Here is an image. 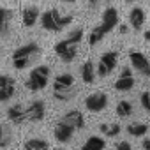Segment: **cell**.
I'll use <instances>...</instances> for the list:
<instances>
[{
	"mask_svg": "<svg viewBox=\"0 0 150 150\" xmlns=\"http://www.w3.org/2000/svg\"><path fill=\"white\" fill-rule=\"evenodd\" d=\"M145 21H146V14H145V11L141 7H134L129 13V23H131V27L134 30H141Z\"/></svg>",
	"mask_w": 150,
	"mask_h": 150,
	"instance_id": "ac0fdd59",
	"label": "cell"
},
{
	"mask_svg": "<svg viewBox=\"0 0 150 150\" xmlns=\"http://www.w3.org/2000/svg\"><path fill=\"white\" fill-rule=\"evenodd\" d=\"M96 76H97V72H96V65L92 60H87L83 65H81V80L87 83V85H92L96 81Z\"/></svg>",
	"mask_w": 150,
	"mask_h": 150,
	"instance_id": "d6986e66",
	"label": "cell"
},
{
	"mask_svg": "<svg viewBox=\"0 0 150 150\" xmlns=\"http://www.w3.org/2000/svg\"><path fill=\"white\" fill-rule=\"evenodd\" d=\"M139 103H141V108L150 111V92H143L139 96Z\"/></svg>",
	"mask_w": 150,
	"mask_h": 150,
	"instance_id": "484cf974",
	"label": "cell"
},
{
	"mask_svg": "<svg viewBox=\"0 0 150 150\" xmlns=\"http://www.w3.org/2000/svg\"><path fill=\"white\" fill-rule=\"evenodd\" d=\"M106 129H108V124H101V125H99V131H101L103 134L106 132Z\"/></svg>",
	"mask_w": 150,
	"mask_h": 150,
	"instance_id": "4dcf8cb0",
	"label": "cell"
},
{
	"mask_svg": "<svg viewBox=\"0 0 150 150\" xmlns=\"http://www.w3.org/2000/svg\"><path fill=\"white\" fill-rule=\"evenodd\" d=\"M146 131H148V125L143 124V122H134V124L127 125V132H129L131 136H134V138H141V136H145Z\"/></svg>",
	"mask_w": 150,
	"mask_h": 150,
	"instance_id": "603a6c76",
	"label": "cell"
},
{
	"mask_svg": "<svg viewBox=\"0 0 150 150\" xmlns=\"http://www.w3.org/2000/svg\"><path fill=\"white\" fill-rule=\"evenodd\" d=\"M27 122H41L46 115V104L44 101H34L27 108Z\"/></svg>",
	"mask_w": 150,
	"mask_h": 150,
	"instance_id": "8fae6325",
	"label": "cell"
},
{
	"mask_svg": "<svg viewBox=\"0 0 150 150\" xmlns=\"http://www.w3.org/2000/svg\"><path fill=\"white\" fill-rule=\"evenodd\" d=\"M53 134H55V139H57L58 143L65 145V143H69V141L72 139L74 129H72L69 124H65L64 120H60V122L55 125V131H53Z\"/></svg>",
	"mask_w": 150,
	"mask_h": 150,
	"instance_id": "4fadbf2b",
	"label": "cell"
},
{
	"mask_svg": "<svg viewBox=\"0 0 150 150\" xmlns=\"http://www.w3.org/2000/svg\"><path fill=\"white\" fill-rule=\"evenodd\" d=\"M14 94H16V80L7 76V74H0V103L13 99Z\"/></svg>",
	"mask_w": 150,
	"mask_h": 150,
	"instance_id": "ba28073f",
	"label": "cell"
},
{
	"mask_svg": "<svg viewBox=\"0 0 150 150\" xmlns=\"http://www.w3.org/2000/svg\"><path fill=\"white\" fill-rule=\"evenodd\" d=\"M87 2H88V4H90L92 7H96V6L99 4V0H87Z\"/></svg>",
	"mask_w": 150,
	"mask_h": 150,
	"instance_id": "1f68e13d",
	"label": "cell"
},
{
	"mask_svg": "<svg viewBox=\"0 0 150 150\" xmlns=\"http://www.w3.org/2000/svg\"><path fill=\"white\" fill-rule=\"evenodd\" d=\"M62 120H64L65 124H69L74 131H80V129L85 127V117H83V113L78 111V110H71V111H67V113L62 117Z\"/></svg>",
	"mask_w": 150,
	"mask_h": 150,
	"instance_id": "5bb4252c",
	"label": "cell"
},
{
	"mask_svg": "<svg viewBox=\"0 0 150 150\" xmlns=\"http://www.w3.org/2000/svg\"><path fill=\"white\" fill-rule=\"evenodd\" d=\"M143 37H145V39H146V41H148V42H150V30H146V32H145V34H143Z\"/></svg>",
	"mask_w": 150,
	"mask_h": 150,
	"instance_id": "d6a6232c",
	"label": "cell"
},
{
	"mask_svg": "<svg viewBox=\"0 0 150 150\" xmlns=\"http://www.w3.org/2000/svg\"><path fill=\"white\" fill-rule=\"evenodd\" d=\"M60 2H65V4H74L76 0H60Z\"/></svg>",
	"mask_w": 150,
	"mask_h": 150,
	"instance_id": "836d02e7",
	"label": "cell"
},
{
	"mask_svg": "<svg viewBox=\"0 0 150 150\" xmlns=\"http://www.w3.org/2000/svg\"><path fill=\"white\" fill-rule=\"evenodd\" d=\"M129 60H131V65L143 76H150V62L148 58L141 53V51H131L129 53Z\"/></svg>",
	"mask_w": 150,
	"mask_h": 150,
	"instance_id": "9c48e42d",
	"label": "cell"
},
{
	"mask_svg": "<svg viewBox=\"0 0 150 150\" xmlns=\"http://www.w3.org/2000/svg\"><path fill=\"white\" fill-rule=\"evenodd\" d=\"M104 146H106V141H104L101 136H90V138L83 143V148H85V150H94V148L101 150V148H104Z\"/></svg>",
	"mask_w": 150,
	"mask_h": 150,
	"instance_id": "cb8c5ba5",
	"label": "cell"
},
{
	"mask_svg": "<svg viewBox=\"0 0 150 150\" xmlns=\"http://www.w3.org/2000/svg\"><path fill=\"white\" fill-rule=\"evenodd\" d=\"M108 32L103 28V25H97V27H94L92 30H90V35H88V42H90V46H96V44H99L103 39H104V35H106Z\"/></svg>",
	"mask_w": 150,
	"mask_h": 150,
	"instance_id": "7402d4cb",
	"label": "cell"
},
{
	"mask_svg": "<svg viewBox=\"0 0 150 150\" xmlns=\"http://www.w3.org/2000/svg\"><path fill=\"white\" fill-rule=\"evenodd\" d=\"M118 132H120V125H118V124H111V125H108V129H106L104 136L113 138V136H118Z\"/></svg>",
	"mask_w": 150,
	"mask_h": 150,
	"instance_id": "4316f807",
	"label": "cell"
},
{
	"mask_svg": "<svg viewBox=\"0 0 150 150\" xmlns=\"http://www.w3.org/2000/svg\"><path fill=\"white\" fill-rule=\"evenodd\" d=\"M74 96H76V90H74V78L72 74H58L55 78V83H53V97L57 101H62V103H67L71 101Z\"/></svg>",
	"mask_w": 150,
	"mask_h": 150,
	"instance_id": "3957f363",
	"label": "cell"
},
{
	"mask_svg": "<svg viewBox=\"0 0 150 150\" xmlns=\"http://www.w3.org/2000/svg\"><path fill=\"white\" fill-rule=\"evenodd\" d=\"M13 11L9 7H0V37H7L11 34Z\"/></svg>",
	"mask_w": 150,
	"mask_h": 150,
	"instance_id": "9a60e30c",
	"label": "cell"
},
{
	"mask_svg": "<svg viewBox=\"0 0 150 150\" xmlns=\"http://www.w3.org/2000/svg\"><path fill=\"white\" fill-rule=\"evenodd\" d=\"M23 148H27V150H44V148H50V143L42 138H30L23 143Z\"/></svg>",
	"mask_w": 150,
	"mask_h": 150,
	"instance_id": "44dd1931",
	"label": "cell"
},
{
	"mask_svg": "<svg viewBox=\"0 0 150 150\" xmlns=\"http://www.w3.org/2000/svg\"><path fill=\"white\" fill-rule=\"evenodd\" d=\"M141 146H143L145 150H150V138H146V139L143 141V145H141Z\"/></svg>",
	"mask_w": 150,
	"mask_h": 150,
	"instance_id": "f546056e",
	"label": "cell"
},
{
	"mask_svg": "<svg viewBox=\"0 0 150 150\" xmlns=\"http://www.w3.org/2000/svg\"><path fill=\"white\" fill-rule=\"evenodd\" d=\"M117 64H118V53H117V51H106V53L101 57L99 64H97V69H96L97 76H101V78L110 76V74L115 71Z\"/></svg>",
	"mask_w": 150,
	"mask_h": 150,
	"instance_id": "8992f818",
	"label": "cell"
},
{
	"mask_svg": "<svg viewBox=\"0 0 150 150\" xmlns=\"http://www.w3.org/2000/svg\"><path fill=\"white\" fill-rule=\"evenodd\" d=\"M118 23H120V18H118V11L115 9V7H108V9H104V13H103V18H101V25H103V28L110 34L111 30H115V27H118Z\"/></svg>",
	"mask_w": 150,
	"mask_h": 150,
	"instance_id": "7c38bea8",
	"label": "cell"
},
{
	"mask_svg": "<svg viewBox=\"0 0 150 150\" xmlns=\"http://www.w3.org/2000/svg\"><path fill=\"white\" fill-rule=\"evenodd\" d=\"M50 74L51 69L48 65H37L30 71V76L27 78V88L32 92H39L42 88H46V85L50 83Z\"/></svg>",
	"mask_w": 150,
	"mask_h": 150,
	"instance_id": "5b68a950",
	"label": "cell"
},
{
	"mask_svg": "<svg viewBox=\"0 0 150 150\" xmlns=\"http://www.w3.org/2000/svg\"><path fill=\"white\" fill-rule=\"evenodd\" d=\"M81 39H83V28L72 30V32L67 35V39L58 41V42L55 44V48H53V50H55V55H57L62 62H65V64L72 62L74 58H76V55H78V46H80Z\"/></svg>",
	"mask_w": 150,
	"mask_h": 150,
	"instance_id": "6da1fadb",
	"label": "cell"
},
{
	"mask_svg": "<svg viewBox=\"0 0 150 150\" xmlns=\"http://www.w3.org/2000/svg\"><path fill=\"white\" fill-rule=\"evenodd\" d=\"M7 118L14 124H25L27 122V110L23 104H13L7 110Z\"/></svg>",
	"mask_w": 150,
	"mask_h": 150,
	"instance_id": "e0dca14e",
	"label": "cell"
},
{
	"mask_svg": "<svg viewBox=\"0 0 150 150\" xmlns=\"http://www.w3.org/2000/svg\"><path fill=\"white\" fill-rule=\"evenodd\" d=\"M132 87H134L132 71H131V67H129V65H125V67L120 71L118 80L115 81V90H118V92H129Z\"/></svg>",
	"mask_w": 150,
	"mask_h": 150,
	"instance_id": "30bf717a",
	"label": "cell"
},
{
	"mask_svg": "<svg viewBox=\"0 0 150 150\" xmlns=\"http://www.w3.org/2000/svg\"><path fill=\"white\" fill-rule=\"evenodd\" d=\"M108 2H113V0H108Z\"/></svg>",
	"mask_w": 150,
	"mask_h": 150,
	"instance_id": "d590c367",
	"label": "cell"
},
{
	"mask_svg": "<svg viewBox=\"0 0 150 150\" xmlns=\"http://www.w3.org/2000/svg\"><path fill=\"white\" fill-rule=\"evenodd\" d=\"M32 2H35V0H32Z\"/></svg>",
	"mask_w": 150,
	"mask_h": 150,
	"instance_id": "8d00e7d4",
	"label": "cell"
},
{
	"mask_svg": "<svg viewBox=\"0 0 150 150\" xmlns=\"http://www.w3.org/2000/svg\"><path fill=\"white\" fill-rule=\"evenodd\" d=\"M39 53H41V48H39L37 42H28V44H23V46L16 48L14 53H13V65H14V69H18V71L27 69L39 57Z\"/></svg>",
	"mask_w": 150,
	"mask_h": 150,
	"instance_id": "7a4b0ae2",
	"label": "cell"
},
{
	"mask_svg": "<svg viewBox=\"0 0 150 150\" xmlns=\"http://www.w3.org/2000/svg\"><path fill=\"white\" fill-rule=\"evenodd\" d=\"M39 18H41V13H39V9L34 7V6L25 7L23 13H21V23H23L25 28H32V27H35V23L39 21Z\"/></svg>",
	"mask_w": 150,
	"mask_h": 150,
	"instance_id": "2e32d148",
	"label": "cell"
},
{
	"mask_svg": "<svg viewBox=\"0 0 150 150\" xmlns=\"http://www.w3.org/2000/svg\"><path fill=\"white\" fill-rule=\"evenodd\" d=\"M13 139H14L13 129H11L7 124H0V148L11 146V145H13Z\"/></svg>",
	"mask_w": 150,
	"mask_h": 150,
	"instance_id": "ffe728a7",
	"label": "cell"
},
{
	"mask_svg": "<svg viewBox=\"0 0 150 150\" xmlns=\"http://www.w3.org/2000/svg\"><path fill=\"white\" fill-rule=\"evenodd\" d=\"M125 2L127 4H132V2H138V0H125Z\"/></svg>",
	"mask_w": 150,
	"mask_h": 150,
	"instance_id": "e575fe53",
	"label": "cell"
},
{
	"mask_svg": "<svg viewBox=\"0 0 150 150\" xmlns=\"http://www.w3.org/2000/svg\"><path fill=\"white\" fill-rule=\"evenodd\" d=\"M72 23L71 14H60L58 9H50L41 16V27L48 32H60Z\"/></svg>",
	"mask_w": 150,
	"mask_h": 150,
	"instance_id": "277c9868",
	"label": "cell"
},
{
	"mask_svg": "<svg viewBox=\"0 0 150 150\" xmlns=\"http://www.w3.org/2000/svg\"><path fill=\"white\" fill-rule=\"evenodd\" d=\"M85 108L90 113H101L108 108V96L104 92H94L85 99Z\"/></svg>",
	"mask_w": 150,
	"mask_h": 150,
	"instance_id": "52a82bcc",
	"label": "cell"
},
{
	"mask_svg": "<svg viewBox=\"0 0 150 150\" xmlns=\"http://www.w3.org/2000/svg\"><path fill=\"white\" fill-rule=\"evenodd\" d=\"M117 115L122 118H127L132 115V103L131 101H120L117 104Z\"/></svg>",
	"mask_w": 150,
	"mask_h": 150,
	"instance_id": "d4e9b609",
	"label": "cell"
},
{
	"mask_svg": "<svg viewBox=\"0 0 150 150\" xmlns=\"http://www.w3.org/2000/svg\"><path fill=\"white\" fill-rule=\"evenodd\" d=\"M118 30H120V34H125V32L129 30V27H127V25H120V23H118Z\"/></svg>",
	"mask_w": 150,
	"mask_h": 150,
	"instance_id": "f1b7e54d",
	"label": "cell"
},
{
	"mask_svg": "<svg viewBox=\"0 0 150 150\" xmlns=\"http://www.w3.org/2000/svg\"><path fill=\"white\" fill-rule=\"evenodd\" d=\"M117 148L118 150H131V143L129 141H120V143H117Z\"/></svg>",
	"mask_w": 150,
	"mask_h": 150,
	"instance_id": "83f0119b",
	"label": "cell"
}]
</instances>
